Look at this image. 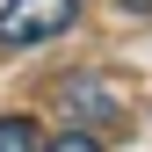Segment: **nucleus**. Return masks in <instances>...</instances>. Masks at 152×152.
I'll use <instances>...</instances> for the list:
<instances>
[{"instance_id":"nucleus-2","label":"nucleus","mask_w":152,"mask_h":152,"mask_svg":"<svg viewBox=\"0 0 152 152\" xmlns=\"http://www.w3.org/2000/svg\"><path fill=\"white\" fill-rule=\"evenodd\" d=\"M58 94H65V109H72V116H80V130H94V123H116V116H123L116 87H102V72H72Z\"/></svg>"},{"instance_id":"nucleus-1","label":"nucleus","mask_w":152,"mask_h":152,"mask_svg":"<svg viewBox=\"0 0 152 152\" xmlns=\"http://www.w3.org/2000/svg\"><path fill=\"white\" fill-rule=\"evenodd\" d=\"M80 22V0H7L0 7V44L7 51H29V44H51Z\"/></svg>"},{"instance_id":"nucleus-4","label":"nucleus","mask_w":152,"mask_h":152,"mask_svg":"<svg viewBox=\"0 0 152 152\" xmlns=\"http://www.w3.org/2000/svg\"><path fill=\"white\" fill-rule=\"evenodd\" d=\"M44 152H102V138H94V130H80V123H72L65 138H51Z\"/></svg>"},{"instance_id":"nucleus-5","label":"nucleus","mask_w":152,"mask_h":152,"mask_svg":"<svg viewBox=\"0 0 152 152\" xmlns=\"http://www.w3.org/2000/svg\"><path fill=\"white\" fill-rule=\"evenodd\" d=\"M123 7H152V0H123Z\"/></svg>"},{"instance_id":"nucleus-3","label":"nucleus","mask_w":152,"mask_h":152,"mask_svg":"<svg viewBox=\"0 0 152 152\" xmlns=\"http://www.w3.org/2000/svg\"><path fill=\"white\" fill-rule=\"evenodd\" d=\"M0 152H44V130L29 116H0Z\"/></svg>"}]
</instances>
